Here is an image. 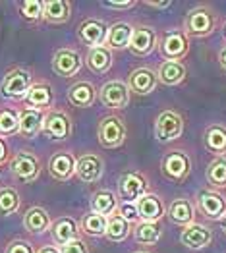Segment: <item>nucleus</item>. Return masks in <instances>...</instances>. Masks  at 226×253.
Instances as JSON below:
<instances>
[{
	"label": "nucleus",
	"mask_w": 226,
	"mask_h": 253,
	"mask_svg": "<svg viewBox=\"0 0 226 253\" xmlns=\"http://www.w3.org/2000/svg\"><path fill=\"white\" fill-rule=\"evenodd\" d=\"M33 85V76L27 68L10 70L0 82V95L4 99H23Z\"/></svg>",
	"instance_id": "f257e3e1"
},
{
	"label": "nucleus",
	"mask_w": 226,
	"mask_h": 253,
	"mask_svg": "<svg viewBox=\"0 0 226 253\" xmlns=\"http://www.w3.org/2000/svg\"><path fill=\"white\" fill-rule=\"evenodd\" d=\"M217 18L209 6H197L193 8L184 21V33L187 37H207L215 31Z\"/></svg>",
	"instance_id": "f03ea898"
},
{
	"label": "nucleus",
	"mask_w": 226,
	"mask_h": 253,
	"mask_svg": "<svg viewBox=\"0 0 226 253\" xmlns=\"http://www.w3.org/2000/svg\"><path fill=\"white\" fill-rule=\"evenodd\" d=\"M10 172L20 182L31 184L41 176V161L31 151H18L10 159Z\"/></svg>",
	"instance_id": "7ed1b4c3"
},
{
	"label": "nucleus",
	"mask_w": 226,
	"mask_h": 253,
	"mask_svg": "<svg viewBox=\"0 0 226 253\" xmlns=\"http://www.w3.org/2000/svg\"><path fill=\"white\" fill-rule=\"evenodd\" d=\"M145 193H149V182L141 172L137 170H128L124 172L118 180V197L122 203H136L141 199Z\"/></svg>",
	"instance_id": "20e7f679"
},
{
	"label": "nucleus",
	"mask_w": 226,
	"mask_h": 253,
	"mask_svg": "<svg viewBox=\"0 0 226 253\" xmlns=\"http://www.w3.org/2000/svg\"><path fill=\"white\" fill-rule=\"evenodd\" d=\"M126 124L120 116H104L99 122L97 127V137H99V143L104 149H116L120 147L124 141H126Z\"/></svg>",
	"instance_id": "39448f33"
},
{
	"label": "nucleus",
	"mask_w": 226,
	"mask_h": 253,
	"mask_svg": "<svg viewBox=\"0 0 226 253\" xmlns=\"http://www.w3.org/2000/svg\"><path fill=\"white\" fill-rule=\"evenodd\" d=\"M184 133V118L176 110H163L155 120V137L161 143L178 139Z\"/></svg>",
	"instance_id": "423d86ee"
},
{
	"label": "nucleus",
	"mask_w": 226,
	"mask_h": 253,
	"mask_svg": "<svg viewBox=\"0 0 226 253\" xmlns=\"http://www.w3.org/2000/svg\"><path fill=\"white\" fill-rule=\"evenodd\" d=\"M43 133L48 139H52V141H64V139H68L70 133H72V120H70V116L64 110L50 108L48 112H45Z\"/></svg>",
	"instance_id": "0eeeda50"
},
{
	"label": "nucleus",
	"mask_w": 226,
	"mask_h": 253,
	"mask_svg": "<svg viewBox=\"0 0 226 253\" xmlns=\"http://www.w3.org/2000/svg\"><path fill=\"white\" fill-rule=\"evenodd\" d=\"M159 48H161V54L165 60L180 62L189 50V37L182 29H170L163 35Z\"/></svg>",
	"instance_id": "6e6552de"
},
{
	"label": "nucleus",
	"mask_w": 226,
	"mask_h": 253,
	"mask_svg": "<svg viewBox=\"0 0 226 253\" xmlns=\"http://www.w3.org/2000/svg\"><path fill=\"white\" fill-rule=\"evenodd\" d=\"M161 170H163L165 178H168L170 182L180 184L189 176L191 161H189V157L185 155L184 151H170L161 161Z\"/></svg>",
	"instance_id": "1a4fd4ad"
},
{
	"label": "nucleus",
	"mask_w": 226,
	"mask_h": 253,
	"mask_svg": "<svg viewBox=\"0 0 226 253\" xmlns=\"http://www.w3.org/2000/svg\"><path fill=\"white\" fill-rule=\"evenodd\" d=\"M83 66L82 54L74 48H60L52 56V70L60 78H74L80 74Z\"/></svg>",
	"instance_id": "9d476101"
},
{
	"label": "nucleus",
	"mask_w": 226,
	"mask_h": 253,
	"mask_svg": "<svg viewBox=\"0 0 226 253\" xmlns=\"http://www.w3.org/2000/svg\"><path fill=\"white\" fill-rule=\"evenodd\" d=\"M157 46V33L149 25H136L130 37V52L136 56H149Z\"/></svg>",
	"instance_id": "9b49d317"
},
{
	"label": "nucleus",
	"mask_w": 226,
	"mask_h": 253,
	"mask_svg": "<svg viewBox=\"0 0 226 253\" xmlns=\"http://www.w3.org/2000/svg\"><path fill=\"white\" fill-rule=\"evenodd\" d=\"M104 163L95 153H85L76 161V176L85 184H95L103 178Z\"/></svg>",
	"instance_id": "f8f14e48"
},
{
	"label": "nucleus",
	"mask_w": 226,
	"mask_h": 253,
	"mask_svg": "<svg viewBox=\"0 0 226 253\" xmlns=\"http://www.w3.org/2000/svg\"><path fill=\"white\" fill-rule=\"evenodd\" d=\"M106 35H108V25L101 20L89 18V20H83L78 25V39L83 44H87L89 48L103 46L106 42Z\"/></svg>",
	"instance_id": "ddd939ff"
},
{
	"label": "nucleus",
	"mask_w": 226,
	"mask_h": 253,
	"mask_svg": "<svg viewBox=\"0 0 226 253\" xmlns=\"http://www.w3.org/2000/svg\"><path fill=\"white\" fill-rule=\"evenodd\" d=\"M99 101L106 108H126L130 105V89L122 82H106L99 91Z\"/></svg>",
	"instance_id": "4468645a"
},
{
	"label": "nucleus",
	"mask_w": 226,
	"mask_h": 253,
	"mask_svg": "<svg viewBox=\"0 0 226 253\" xmlns=\"http://www.w3.org/2000/svg\"><path fill=\"white\" fill-rule=\"evenodd\" d=\"M197 209L203 216L219 220L226 214V199L215 190H201L197 195Z\"/></svg>",
	"instance_id": "2eb2a0df"
},
{
	"label": "nucleus",
	"mask_w": 226,
	"mask_h": 253,
	"mask_svg": "<svg viewBox=\"0 0 226 253\" xmlns=\"http://www.w3.org/2000/svg\"><path fill=\"white\" fill-rule=\"evenodd\" d=\"M180 242H182V246L189 248V250H203L213 242V230L201 222H191L182 228Z\"/></svg>",
	"instance_id": "dca6fc26"
},
{
	"label": "nucleus",
	"mask_w": 226,
	"mask_h": 253,
	"mask_svg": "<svg viewBox=\"0 0 226 253\" xmlns=\"http://www.w3.org/2000/svg\"><path fill=\"white\" fill-rule=\"evenodd\" d=\"M76 161L78 159L68 151L54 153L48 159V174L58 182H68L76 174Z\"/></svg>",
	"instance_id": "f3484780"
},
{
	"label": "nucleus",
	"mask_w": 226,
	"mask_h": 253,
	"mask_svg": "<svg viewBox=\"0 0 226 253\" xmlns=\"http://www.w3.org/2000/svg\"><path fill=\"white\" fill-rule=\"evenodd\" d=\"M157 85H159L157 72H153L151 68H137L128 78V89L130 93L136 95H149L157 89Z\"/></svg>",
	"instance_id": "a211bd4d"
},
{
	"label": "nucleus",
	"mask_w": 226,
	"mask_h": 253,
	"mask_svg": "<svg viewBox=\"0 0 226 253\" xmlns=\"http://www.w3.org/2000/svg\"><path fill=\"white\" fill-rule=\"evenodd\" d=\"M136 209L139 214V220H143V222H159L165 216V205H163L161 197L151 191L136 201Z\"/></svg>",
	"instance_id": "6ab92c4d"
},
{
	"label": "nucleus",
	"mask_w": 226,
	"mask_h": 253,
	"mask_svg": "<svg viewBox=\"0 0 226 253\" xmlns=\"http://www.w3.org/2000/svg\"><path fill=\"white\" fill-rule=\"evenodd\" d=\"M99 99V91L91 82H78L68 89V103L78 108H89Z\"/></svg>",
	"instance_id": "aec40b11"
},
{
	"label": "nucleus",
	"mask_w": 226,
	"mask_h": 253,
	"mask_svg": "<svg viewBox=\"0 0 226 253\" xmlns=\"http://www.w3.org/2000/svg\"><path fill=\"white\" fill-rule=\"evenodd\" d=\"M20 116V133L25 139H33L43 131V120H45V112L35 110V108H23L18 112Z\"/></svg>",
	"instance_id": "412c9836"
},
{
	"label": "nucleus",
	"mask_w": 226,
	"mask_h": 253,
	"mask_svg": "<svg viewBox=\"0 0 226 253\" xmlns=\"http://www.w3.org/2000/svg\"><path fill=\"white\" fill-rule=\"evenodd\" d=\"M50 234H52V240L62 248L68 242L80 238V226L72 216H60L50 224Z\"/></svg>",
	"instance_id": "4be33fe9"
},
{
	"label": "nucleus",
	"mask_w": 226,
	"mask_h": 253,
	"mask_svg": "<svg viewBox=\"0 0 226 253\" xmlns=\"http://www.w3.org/2000/svg\"><path fill=\"white\" fill-rule=\"evenodd\" d=\"M25 103L29 105V108H35V110H46L50 108L52 103H54V93H52V87L48 84H33L31 89L27 91V95L23 97Z\"/></svg>",
	"instance_id": "5701e85b"
},
{
	"label": "nucleus",
	"mask_w": 226,
	"mask_h": 253,
	"mask_svg": "<svg viewBox=\"0 0 226 253\" xmlns=\"http://www.w3.org/2000/svg\"><path fill=\"white\" fill-rule=\"evenodd\" d=\"M72 16L70 0H45L43 2V20L48 23H66Z\"/></svg>",
	"instance_id": "b1692460"
},
{
	"label": "nucleus",
	"mask_w": 226,
	"mask_h": 253,
	"mask_svg": "<svg viewBox=\"0 0 226 253\" xmlns=\"http://www.w3.org/2000/svg\"><path fill=\"white\" fill-rule=\"evenodd\" d=\"M203 145L209 153L217 155V157H225L226 155V126L221 124H211L203 131Z\"/></svg>",
	"instance_id": "393cba45"
},
{
	"label": "nucleus",
	"mask_w": 226,
	"mask_h": 253,
	"mask_svg": "<svg viewBox=\"0 0 226 253\" xmlns=\"http://www.w3.org/2000/svg\"><path fill=\"white\" fill-rule=\"evenodd\" d=\"M132 25L126 21H116L108 27V35H106V42L104 46L110 50H122L128 48L130 44V37H132Z\"/></svg>",
	"instance_id": "a878e982"
},
{
	"label": "nucleus",
	"mask_w": 226,
	"mask_h": 253,
	"mask_svg": "<svg viewBox=\"0 0 226 253\" xmlns=\"http://www.w3.org/2000/svg\"><path fill=\"white\" fill-rule=\"evenodd\" d=\"M87 68L93 72V74H106L112 66V50L106 48V46H93L87 50Z\"/></svg>",
	"instance_id": "bb28decb"
},
{
	"label": "nucleus",
	"mask_w": 226,
	"mask_h": 253,
	"mask_svg": "<svg viewBox=\"0 0 226 253\" xmlns=\"http://www.w3.org/2000/svg\"><path fill=\"white\" fill-rule=\"evenodd\" d=\"M50 216L43 207H31L23 214V226L29 234H45L50 230Z\"/></svg>",
	"instance_id": "cd10ccee"
},
{
	"label": "nucleus",
	"mask_w": 226,
	"mask_h": 253,
	"mask_svg": "<svg viewBox=\"0 0 226 253\" xmlns=\"http://www.w3.org/2000/svg\"><path fill=\"white\" fill-rule=\"evenodd\" d=\"M166 214H168V218H170L174 224H178V226L184 228V226L193 222V205H191L185 197H178V199H174V201L168 205Z\"/></svg>",
	"instance_id": "c85d7f7f"
},
{
	"label": "nucleus",
	"mask_w": 226,
	"mask_h": 253,
	"mask_svg": "<svg viewBox=\"0 0 226 253\" xmlns=\"http://www.w3.org/2000/svg\"><path fill=\"white\" fill-rule=\"evenodd\" d=\"M185 66L182 62H172V60H165L159 64L157 68V78L159 82L165 85H180L185 80Z\"/></svg>",
	"instance_id": "c756f323"
},
{
	"label": "nucleus",
	"mask_w": 226,
	"mask_h": 253,
	"mask_svg": "<svg viewBox=\"0 0 226 253\" xmlns=\"http://www.w3.org/2000/svg\"><path fill=\"white\" fill-rule=\"evenodd\" d=\"M118 209V199H116V193L110 190H99L93 199H91V212H97V214H103V216H110L114 214Z\"/></svg>",
	"instance_id": "7c9ffc66"
},
{
	"label": "nucleus",
	"mask_w": 226,
	"mask_h": 253,
	"mask_svg": "<svg viewBox=\"0 0 226 253\" xmlns=\"http://www.w3.org/2000/svg\"><path fill=\"white\" fill-rule=\"evenodd\" d=\"M207 182L211 188L223 190L226 188V157H215L207 167Z\"/></svg>",
	"instance_id": "2f4dec72"
},
{
	"label": "nucleus",
	"mask_w": 226,
	"mask_h": 253,
	"mask_svg": "<svg viewBox=\"0 0 226 253\" xmlns=\"http://www.w3.org/2000/svg\"><path fill=\"white\" fill-rule=\"evenodd\" d=\"M134 238L137 244H145V246H153L161 240V226L159 222H137L136 230H134Z\"/></svg>",
	"instance_id": "473e14b6"
},
{
	"label": "nucleus",
	"mask_w": 226,
	"mask_h": 253,
	"mask_svg": "<svg viewBox=\"0 0 226 253\" xmlns=\"http://www.w3.org/2000/svg\"><path fill=\"white\" fill-rule=\"evenodd\" d=\"M104 236L110 242H124L130 236V222H126L118 212L108 216V224H106V232Z\"/></svg>",
	"instance_id": "72a5a7b5"
},
{
	"label": "nucleus",
	"mask_w": 226,
	"mask_h": 253,
	"mask_svg": "<svg viewBox=\"0 0 226 253\" xmlns=\"http://www.w3.org/2000/svg\"><path fill=\"white\" fill-rule=\"evenodd\" d=\"M20 205H21V199H20V193L16 188H0V214L2 216H10L14 212L20 211Z\"/></svg>",
	"instance_id": "f704fd0d"
},
{
	"label": "nucleus",
	"mask_w": 226,
	"mask_h": 253,
	"mask_svg": "<svg viewBox=\"0 0 226 253\" xmlns=\"http://www.w3.org/2000/svg\"><path fill=\"white\" fill-rule=\"evenodd\" d=\"M106 224H108V216L97 214V212H89L82 218V230L87 236H93V238L104 236Z\"/></svg>",
	"instance_id": "c9c22d12"
},
{
	"label": "nucleus",
	"mask_w": 226,
	"mask_h": 253,
	"mask_svg": "<svg viewBox=\"0 0 226 253\" xmlns=\"http://www.w3.org/2000/svg\"><path fill=\"white\" fill-rule=\"evenodd\" d=\"M20 133V116L12 108L0 110V137L16 135Z\"/></svg>",
	"instance_id": "e433bc0d"
},
{
	"label": "nucleus",
	"mask_w": 226,
	"mask_h": 253,
	"mask_svg": "<svg viewBox=\"0 0 226 253\" xmlns=\"http://www.w3.org/2000/svg\"><path fill=\"white\" fill-rule=\"evenodd\" d=\"M20 14L27 23H37L43 20V2L41 0H23L20 2Z\"/></svg>",
	"instance_id": "4c0bfd02"
},
{
	"label": "nucleus",
	"mask_w": 226,
	"mask_h": 253,
	"mask_svg": "<svg viewBox=\"0 0 226 253\" xmlns=\"http://www.w3.org/2000/svg\"><path fill=\"white\" fill-rule=\"evenodd\" d=\"M116 212L122 216L126 222H130V224H134V222L139 220V214H137V209H136V203H120L118 209H116Z\"/></svg>",
	"instance_id": "58836bf2"
},
{
	"label": "nucleus",
	"mask_w": 226,
	"mask_h": 253,
	"mask_svg": "<svg viewBox=\"0 0 226 253\" xmlns=\"http://www.w3.org/2000/svg\"><path fill=\"white\" fill-rule=\"evenodd\" d=\"M4 253H35V250H33V246L27 240H12L6 246V252Z\"/></svg>",
	"instance_id": "ea45409f"
},
{
	"label": "nucleus",
	"mask_w": 226,
	"mask_h": 253,
	"mask_svg": "<svg viewBox=\"0 0 226 253\" xmlns=\"http://www.w3.org/2000/svg\"><path fill=\"white\" fill-rule=\"evenodd\" d=\"M60 253H89V250H87V244L82 238H78V240H72L66 246H62Z\"/></svg>",
	"instance_id": "a19ab883"
},
{
	"label": "nucleus",
	"mask_w": 226,
	"mask_h": 253,
	"mask_svg": "<svg viewBox=\"0 0 226 253\" xmlns=\"http://www.w3.org/2000/svg\"><path fill=\"white\" fill-rule=\"evenodd\" d=\"M137 2L136 0H106L103 2L104 8H112V10H128V8H134Z\"/></svg>",
	"instance_id": "79ce46f5"
},
{
	"label": "nucleus",
	"mask_w": 226,
	"mask_h": 253,
	"mask_svg": "<svg viewBox=\"0 0 226 253\" xmlns=\"http://www.w3.org/2000/svg\"><path fill=\"white\" fill-rule=\"evenodd\" d=\"M145 6H149V8H159V10H166V8H170L172 6V2L170 0H161V2H155V0H147L143 2Z\"/></svg>",
	"instance_id": "37998d69"
},
{
	"label": "nucleus",
	"mask_w": 226,
	"mask_h": 253,
	"mask_svg": "<svg viewBox=\"0 0 226 253\" xmlns=\"http://www.w3.org/2000/svg\"><path fill=\"white\" fill-rule=\"evenodd\" d=\"M8 161V143L0 137V165Z\"/></svg>",
	"instance_id": "c03bdc74"
},
{
	"label": "nucleus",
	"mask_w": 226,
	"mask_h": 253,
	"mask_svg": "<svg viewBox=\"0 0 226 253\" xmlns=\"http://www.w3.org/2000/svg\"><path fill=\"white\" fill-rule=\"evenodd\" d=\"M219 64L223 66V70H226V46H223L219 52Z\"/></svg>",
	"instance_id": "a18cd8bd"
},
{
	"label": "nucleus",
	"mask_w": 226,
	"mask_h": 253,
	"mask_svg": "<svg viewBox=\"0 0 226 253\" xmlns=\"http://www.w3.org/2000/svg\"><path fill=\"white\" fill-rule=\"evenodd\" d=\"M37 253H60V248H54V246H45Z\"/></svg>",
	"instance_id": "49530a36"
},
{
	"label": "nucleus",
	"mask_w": 226,
	"mask_h": 253,
	"mask_svg": "<svg viewBox=\"0 0 226 253\" xmlns=\"http://www.w3.org/2000/svg\"><path fill=\"white\" fill-rule=\"evenodd\" d=\"M223 230H225V232H226V218H225V220H223Z\"/></svg>",
	"instance_id": "de8ad7c7"
},
{
	"label": "nucleus",
	"mask_w": 226,
	"mask_h": 253,
	"mask_svg": "<svg viewBox=\"0 0 226 253\" xmlns=\"http://www.w3.org/2000/svg\"><path fill=\"white\" fill-rule=\"evenodd\" d=\"M134 253H149V252H134Z\"/></svg>",
	"instance_id": "09e8293b"
},
{
	"label": "nucleus",
	"mask_w": 226,
	"mask_h": 253,
	"mask_svg": "<svg viewBox=\"0 0 226 253\" xmlns=\"http://www.w3.org/2000/svg\"><path fill=\"white\" fill-rule=\"evenodd\" d=\"M225 37H226V27H225Z\"/></svg>",
	"instance_id": "8fccbe9b"
}]
</instances>
